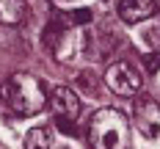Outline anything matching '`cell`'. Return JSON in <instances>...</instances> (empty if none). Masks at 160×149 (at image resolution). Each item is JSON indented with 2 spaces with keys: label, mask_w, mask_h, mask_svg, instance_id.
Here are the masks:
<instances>
[{
  "label": "cell",
  "mask_w": 160,
  "mask_h": 149,
  "mask_svg": "<svg viewBox=\"0 0 160 149\" xmlns=\"http://www.w3.org/2000/svg\"><path fill=\"white\" fill-rule=\"evenodd\" d=\"M0 97L6 99L8 111L17 116H33L44 111V105H47L44 83L28 72H17L11 77H6L0 83Z\"/></svg>",
  "instance_id": "6da1fadb"
},
{
  "label": "cell",
  "mask_w": 160,
  "mask_h": 149,
  "mask_svg": "<svg viewBox=\"0 0 160 149\" xmlns=\"http://www.w3.org/2000/svg\"><path fill=\"white\" fill-rule=\"evenodd\" d=\"M28 14V0H0V22L17 25Z\"/></svg>",
  "instance_id": "52a82bcc"
},
{
  "label": "cell",
  "mask_w": 160,
  "mask_h": 149,
  "mask_svg": "<svg viewBox=\"0 0 160 149\" xmlns=\"http://www.w3.org/2000/svg\"><path fill=\"white\" fill-rule=\"evenodd\" d=\"M75 86H78L80 94H86V97H97V77H94V72H78Z\"/></svg>",
  "instance_id": "30bf717a"
},
{
  "label": "cell",
  "mask_w": 160,
  "mask_h": 149,
  "mask_svg": "<svg viewBox=\"0 0 160 149\" xmlns=\"http://www.w3.org/2000/svg\"><path fill=\"white\" fill-rule=\"evenodd\" d=\"M55 127L64 132V135H78V124H75V122H64V119H55Z\"/></svg>",
  "instance_id": "4fadbf2b"
},
{
  "label": "cell",
  "mask_w": 160,
  "mask_h": 149,
  "mask_svg": "<svg viewBox=\"0 0 160 149\" xmlns=\"http://www.w3.org/2000/svg\"><path fill=\"white\" fill-rule=\"evenodd\" d=\"M97 42H102V47H99V55H102V58H105V55H111L113 50H116V44H119V39H116L111 31L99 33V36H97Z\"/></svg>",
  "instance_id": "8fae6325"
},
{
  "label": "cell",
  "mask_w": 160,
  "mask_h": 149,
  "mask_svg": "<svg viewBox=\"0 0 160 149\" xmlns=\"http://www.w3.org/2000/svg\"><path fill=\"white\" fill-rule=\"evenodd\" d=\"M91 149H130V122L116 108H99L88 122Z\"/></svg>",
  "instance_id": "7a4b0ae2"
},
{
  "label": "cell",
  "mask_w": 160,
  "mask_h": 149,
  "mask_svg": "<svg viewBox=\"0 0 160 149\" xmlns=\"http://www.w3.org/2000/svg\"><path fill=\"white\" fill-rule=\"evenodd\" d=\"M50 108L55 119H64V122H78L80 119V97L75 88L69 86H58L52 94H50Z\"/></svg>",
  "instance_id": "277c9868"
},
{
  "label": "cell",
  "mask_w": 160,
  "mask_h": 149,
  "mask_svg": "<svg viewBox=\"0 0 160 149\" xmlns=\"http://www.w3.org/2000/svg\"><path fill=\"white\" fill-rule=\"evenodd\" d=\"M105 83H108V88H111L113 94H119V97H135L141 91V86H144V77H141V72L132 64L113 61L108 66V72H105Z\"/></svg>",
  "instance_id": "3957f363"
},
{
  "label": "cell",
  "mask_w": 160,
  "mask_h": 149,
  "mask_svg": "<svg viewBox=\"0 0 160 149\" xmlns=\"http://www.w3.org/2000/svg\"><path fill=\"white\" fill-rule=\"evenodd\" d=\"M64 19L72 25V28H83V25H88V19H91V11H88V8H80V11H72V14H66Z\"/></svg>",
  "instance_id": "7c38bea8"
},
{
  "label": "cell",
  "mask_w": 160,
  "mask_h": 149,
  "mask_svg": "<svg viewBox=\"0 0 160 149\" xmlns=\"http://www.w3.org/2000/svg\"><path fill=\"white\" fill-rule=\"evenodd\" d=\"M158 14V3L155 0H122L119 3V19L124 25H138L146 22Z\"/></svg>",
  "instance_id": "8992f818"
},
{
  "label": "cell",
  "mask_w": 160,
  "mask_h": 149,
  "mask_svg": "<svg viewBox=\"0 0 160 149\" xmlns=\"http://www.w3.org/2000/svg\"><path fill=\"white\" fill-rule=\"evenodd\" d=\"M138 42H141V47L149 50V52H160V22L144 25V31L138 33Z\"/></svg>",
  "instance_id": "9c48e42d"
},
{
  "label": "cell",
  "mask_w": 160,
  "mask_h": 149,
  "mask_svg": "<svg viewBox=\"0 0 160 149\" xmlns=\"http://www.w3.org/2000/svg\"><path fill=\"white\" fill-rule=\"evenodd\" d=\"M25 149H52V130L47 124H36L25 132Z\"/></svg>",
  "instance_id": "ba28073f"
},
{
  "label": "cell",
  "mask_w": 160,
  "mask_h": 149,
  "mask_svg": "<svg viewBox=\"0 0 160 149\" xmlns=\"http://www.w3.org/2000/svg\"><path fill=\"white\" fill-rule=\"evenodd\" d=\"M160 69V52H149L146 55V72H158Z\"/></svg>",
  "instance_id": "5bb4252c"
},
{
  "label": "cell",
  "mask_w": 160,
  "mask_h": 149,
  "mask_svg": "<svg viewBox=\"0 0 160 149\" xmlns=\"http://www.w3.org/2000/svg\"><path fill=\"white\" fill-rule=\"evenodd\" d=\"M135 122L138 132L146 141H160V105L152 99H141L135 105Z\"/></svg>",
  "instance_id": "5b68a950"
}]
</instances>
